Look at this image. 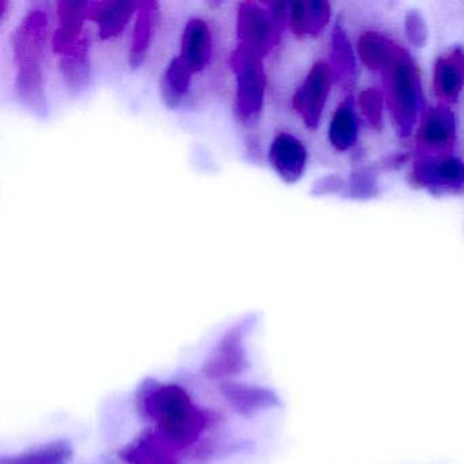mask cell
Returning <instances> with one entry per match:
<instances>
[{
  "label": "cell",
  "instance_id": "obj_1",
  "mask_svg": "<svg viewBox=\"0 0 464 464\" xmlns=\"http://www.w3.org/2000/svg\"><path fill=\"white\" fill-rule=\"evenodd\" d=\"M385 99L393 123L401 137H409L420 121L423 99L420 75L406 51H399L392 62L382 70Z\"/></svg>",
  "mask_w": 464,
  "mask_h": 464
},
{
  "label": "cell",
  "instance_id": "obj_2",
  "mask_svg": "<svg viewBox=\"0 0 464 464\" xmlns=\"http://www.w3.org/2000/svg\"><path fill=\"white\" fill-rule=\"evenodd\" d=\"M230 67L236 74V119L244 126H255L265 105L267 86L263 58L237 45L230 56Z\"/></svg>",
  "mask_w": 464,
  "mask_h": 464
},
{
  "label": "cell",
  "instance_id": "obj_3",
  "mask_svg": "<svg viewBox=\"0 0 464 464\" xmlns=\"http://www.w3.org/2000/svg\"><path fill=\"white\" fill-rule=\"evenodd\" d=\"M238 45L265 58L278 44L281 31L276 28L268 9L255 2H243L236 13Z\"/></svg>",
  "mask_w": 464,
  "mask_h": 464
},
{
  "label": "cell",
  "instance_id": "obj_4",
  "mask_svg": "<svg viewBox=\"0 0 464 464\" xmlns=\"http://www.w3.org/2000/svg\"><path fill=\"white\" fill-rule=\"evenodd\" d=\"M334 80L330 64L317 62L293 96V108L308 129L319 126Z\"/></svg>",
  "mask_w": 464,
  "mask_h": 464
},
{
  "label": "cell",
  "instance_id": "obj_5",
  "mask_svg": "<svg viewBox=\"0 0 464 464\" xmlns=\"http://www.w3.org/2000/svg\"><path fill=\"white\" fill-rule=\"evenodd\" d=\"M418 184L437 194L464 189V162L452 156H425L414 165Z\"/></svg>",
  "mask_w": 464,
  "mask_h": 464
},
{
  "label": "cell",
  "instance_id": "obj_6",
  "mask_svg": "<svg viewBox=\"0 0 464 464\" xmlns=\"http://www.w3.org/2000/svg\"><path fill=\"white\" fill-rule=\"evenodd\" d=\"M50 20L43 9L29 10L21 21L13 37L14 63L40 62L45 55Z\"/></svg>",
  "mask_w": 464,
  "mask_h": 464
},
{
  "label": "cell",
  "instance_id": "obj_7",
  "mask_svg": "<svg viewBox=\"0 0 464 464\" xmlns=\"http://www.w3.org/2000/svg\"><path fill=\"white\" fill-rule=\"evenodd\" d=\"M455 116L445 104L430 108L420 121L418 142L428 153H437V157L448 156L455 142Z\"/></svg>",
  "mask_w": 464,
  "mask_h": 464
},
{
  "label": "cell",
  "instance_id": "obj_8",
  "mask_svg": "<svg viewBox=\"0 0 464 464\" xmlns=\"http://www.w3.org/2000/svg\"><path fill=\"white\" fill-rule=\"evenodd\" d=\"M268 161L285 183H297L305 170L308 151L297 137L282 131L271 142Z\"/></svg>",
  "mask_w": 464,
  "mask_h": 464
},
{
  "label": "cell",
  "instance_id": "obj_9",
  "mask_svg": "<svg viewBox=\"0 0 464 464\" xmlns=\"http://www.w3.org/2000/svg\"><path fill=\"white\" fill-rule=\"evenodd\" d=\"M213 55V34L202 18H191L181 36L180 59L192 74L202 72Z\"/></svg>",
  "mask_w": 464,
  "mask_h": 464
},
{
  "label": "cell",
  "instance_id": "obj_10",
  "mask_svg": "<svg viewBox=\"0 0 464 464\" xmlns=\"http://www.w3.org/2000/svg\"><path fill=\"white\" fill-rule=\"evenodd\" d=\"M88 7L89 2H69V0H63L56 5L59 26L53 32V42H51L53 53L63 55L80 43L83 34H86L83 24L88 21Z\"/></svg>",
  "mask_w": 464,
  "mask_h": 464
},
{
  "label": "cell",
  "instance_id": "obj_11",
  "mask_svg": "<svg viewBox=\"0 0 464 464\" xmlns=\"http://www.w3.org/2000/svg\"><path fill=\"white\" fill-rule=\"evenodd\" d=\"M15 92L21 104L40 118L48 112L44 72L40 62L15 64Z\"/></svg>",
  "mask_w": 464,
  "mask_h": 464
},
{
  "label": "cell",
  "instance_id": "obj_12",
  "mask_svg": "<svg viewBox=\"0 0 464 464\" xmlns=\"http://www.w3.org/2000/svg\"><path fill=\"white\" fill-rule=\"evenodd\" d=\"M436 96L442 104L455 102L464 88V51L453 48L436 62L433 72Z\"/></svg>",
  "mask_w": 464,
  "mask_h": 464
},
{
  "label": "cell",
  "instance_id": "obj_13",
  "mask_svg": "<svg viewBox=\"0 0 464 464\" xmlns=\"http://www.w3.org/2000/svg\"><path fill=\"white\" fill-rule=\"evenodd\" d=\"M140 7V2H92L88 7V20L99 25L102 40H112L123 34Z\"/></svg>",
  "mask_w": 464,
  "mask_h": 464
},
{
  "label": "cell",
  "instance_id": "obj_14",
  "mask_svg": "<svg viewBox=\"0 0 464 464\" xmlns=\"http://www.w3.org/2000/svg\"><path fill=\"white\" fill-rule=\"evenodd\" d=\"M64 86L72 96H80L91 83V37L83 34L77 45L62 55L59 64Z\"/></svg>",
  "mask_w": 464,
  "mask_h": 464
},
{
  "label": "cell",
  "instance_id": "obj_15",
  "mask_svg": "<svg viewBox=\"0 0 464 464\" xmlns=\"http://www.w3.org/2000/svg\"><path fill=\"white\" fill-rule=\"evenodd\" d=\"M159 17V4H156V2H140L134 31H132L131 42H130L129 63L131 69H140L145 63L149 51H150L151 39H153Z\"/></svg>",
  "mask_w": 464,
  "mask_h": 464
},
{
  "label": "cell",
  "instance_id": "obj_16",
  "mask_svg": "<svg viewBox=\"0 0 464 464\" xmlns=\"http://www.w3.org/2000/svg\"><path fill=\"white\" fill-rule=\"evenodd\" d=\"M331 18L327 2H295L290 4L289 25L298 37L316 36Z\"/></svg>",
  "mask_w": 464,
  "mask_h": 464
},
{
  "label": "cell",
  "instance_id": "obj_17",
  "mask_svg": "<svg viewBox=\"0 0 464 464\" xmlns=\"http://www.w3.org/2000/svg\"><path fill=\"white\" fill-rule=\"evenodd\" d=\"M328 138L331 145L338 151H347L355 145L358 138V121L354 102L347 97L341 102L331 119Z\"/></svg>",
  "mask_w": 464,
  "mask_h": 464
},
{
  "label": "cell",
  "instance_id": "obj_18",
  "mask_svg": "<svg viewBox=\"0 0 464 464\" xmlns=\"http://www.w3.org/2000/svg\"><path fill=\"white\" fill-rule=\"evenodd\" d=\"M192 72L186 66L180 56L173 59L168 64L167 70L162 74L160 92H161L162 102L168 108L175 110L180 107L183 100L188 94L192 82Z\"/></svg>",
  "mask_w": 464,
  "mask_h": 464
},
{
  "label": "cell",
  "instance_id": "obj_19",
  "mask_svg": "<svg viewBox=\"0 0 464 464\" xmlns=\"http://www.w3.org/2000/svg\"><path fill=\"white\" fill-rule=\"evenodd\" d=\"M401 47L384 34L366 32L358 42V55L368 69L382 72L398 55Z\"/></svg>",
  "mask_w": 464,
  "mask_h": 464
},
{
  "label": "cell",
  "instance_id": "obj_20",
  "mask_svg": "<svg viewBox=\"0 0 464 464\" xmlns=\"http://www.w3.org/2000/svg\"><path fill=\"white\" fill-rule=\"evenodd\" d=\"M331 70L334 78L344 88L355 80V58L352 44L341 26L336 25L331 39Z\"/></svg>",
  "mask_w": 464,
  "mask_h": 464
},
{
  "label": "cell",
  "instance_id": "obj_21",
  "mask_svg": "<svg viewBox=\"0 0 464 464\" xmlns=\"http://www.w3.org/2000/svg\"><path fill=\"white\" fill-rule=\"evenodd\" d=\"M358 107L361 113L366 119L372 127H379L382 121V112H384V96L377 89H368L363 92L358 100Z\"/></svg>",
  "mask_w": 464,
  "mask_h": 464
},
{
  "label": "cell",
  "instance_id": "obj_22",
  "mask_svg": "<svg viewBox=\"0 0 464 464\" xmlns=\"http://www.w3.org/2000/svg\"><path fill=\"white\" fill-rule=\"evenodd\" d=\"M406 32L407 37L412 44L418 45V47L425 45L426 40H428V28H426L425 20L420 13L411 12L407 14Z\"/></svg>",
  "mask_w": 464,
  "mask_h": 464
},
{
  "label": "cell",
  "instance_id": "obj_23",
  "mask_svg": "<svg viewBox=\"0 0 464 464\" xmlns=\"http://www.w3.org/2000/svg\"><path fill=\"white\" fill-rule=\"evenodd\" d=\"M374 186H376V181H374L372 173H369L368 170H361V172L353 176L350 188H352V194L355 197H369V195L373 194Z\"/></svg>",
  "mask_w": 464,
  "mask_h": 464
},
{
  "label": "cell",
  "instance_id": "obj_24",
  "mask_svg": "<svg viewBox=\"0 0 464 464\" xmlns=\"http://www.w3.org/2000/svg\"><path fill=\"white\" fill-rule=\"evenodd\" d=\"M343 187V181L336 176H330V178L323 179L319 183L314 184V194H334L338 192Z\"/></svg>",
  "mask_w": 464,
  "mask_h": 464
}]
</instances>
